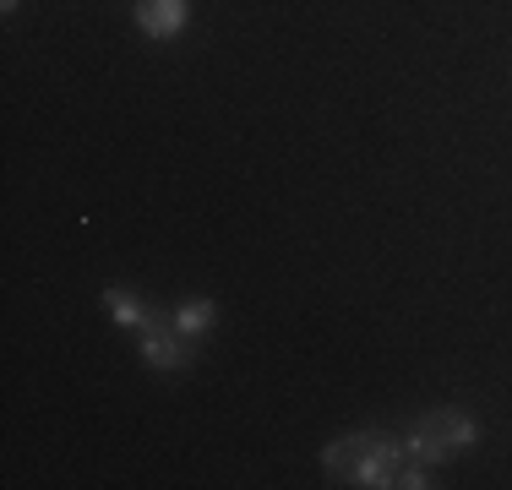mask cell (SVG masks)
<instances>
[{
    "label": "cell",
    "mask_w": 512,
    "mask_h": 490,
    "mask_svg": "<svg viewBox=\"0 0 512 490\" xmlns=\"http://www.w3.org/2000/svg\"><path fill=\"white\" fill-rule=\"evenodd\" d=\"M104 305H109V316H115L120 327H148V333L158 327V316H153V311H148V305H142L131 289H104Z\"/></svg>",
    "instance_id": "obj_4"
},
{
    "label": "cell",
    "mask_w": 512,
    "mask_h": 490,
    "mask_svg": "<svg viewBox=\"0 0 512 490\" xmlns=\"http://www.w3.org/2000/svg\"><path fill=\"white\" fill-rule=\"evenodd\" d=\"M213 300H186V305H180V311H175V333L180 338H197V333H207V327H213Z\"/></svg>",
    "instance_id": "obj_6"
},
{
    "label": "cell",
    "mask_w": 512,
    "mask_h": 490,
    "mask_svg": "<svg viewBox=\"0 0 512 490\" xmlns=\"http://www.w3.org/2000/svg\"><path fill=\"white\" fill-rule=\"evenodd\" d=\"M474 441H480V425H474L469 414L463 409H436L409 431L404 463H442V458H453V452L474 447Z\"/></svg>",
    "instance_id": "obj_2"
},
{
    "label": "cell",
    "mask_w": 512,
    "mask_h": 490,
    "mask_svg": "<svg viewBox=\"0 0 512 490\" xmlns=\"http://www.w3.org/2000/svg\"><path fill=\"white\" fill-rule=\"evenodd\" d=\"M131 17H137V28L148 33V39H175V33H186L191 22V0H137L131 6Z\"/></svg>",
    "instance_id": "obj_3"
},
{
    "label": "cell",
    "mask_w": 512,
    "mask_h": 490,
    "mask_svg": "<svg viewBox=\"0 0 512 490\" xmlns=\"http://www.w3.org/2000/svg\"><path fill=\"white\" fill-rule=\"evenodd\" d=\"M322 469L344 485H393L398 469H404V447L355 431V436H338L333 447L322 452Z\"/></svg>",
    "instance_id": "obj_1"
},
{
    "label": "cell",
    "mask_w": 512,
    "mask_h": 490,
    "mask_svg": "<svg viewBox=\"0 0 512 490\" xmlns=\"http://www.w3.org/2000/svg\"><path fill=\"white\" fill-rule=\"evenodd\" d=\"M0 11H6V17H11V11H17V0H0Z\"/></svg>",
    "instance_id": "obj_7"
},
{
    "label": "cell",
    "mask_w": 512,
    "mask_h": 490,
    "mask_svg": "<svg viewBox=\"0 0 512 490\" xmlns=\"http://www.w3.org/2000/svg\"><path fill=\"white\" fill-rule=\"evenodd\" d=\"M142 360H148V365H153V371H180V365H186V360H191V354H186V349H180V343H175V338H158V327H153V333H148V338H142Z\"/></svg>",
    "instance_id": "obj_5"
}]
</instances>
